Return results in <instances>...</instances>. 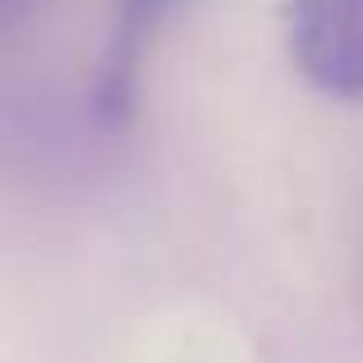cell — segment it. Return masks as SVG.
Here are the masks:
<instances>
[{"label": "cell", "mask_w": 363, "mask_h": 363, "mask_svg": "<svg viewBox=\"0 0 363 363\" xmlns=\"http://www.w3.org/2000/svg\"><path fill=\"white\" fill-rule=\"evenodd\" d=\"M285 42L318 92L363 101V0H290Z\"/></svg>", "instance_id": "6da1fadb"}, {"label": "cell", "mask_w": 363, "mask_h": 363, "mask_svg": "<svg viewBox=\"0 0 363 363\" xmlns=\"http://www.w3.org/2000/svg\"><path fill=\"white\" fill-rule=\"evenodd\" d=\"M175 9L179 0H116V28H111L106 51H101L97 88H92V106H97L101 124H124L133 116L143 55Z\"/></svg>", "instance_id": "7a4b0ae2"}, {"label": "cell", "mask_w": 363, "mask_h": 363, "mask_svg": "<svg viewBox=\"0 0 363 363\" xmlns=\"http://www.w3.org/2000/svg\"><path fill=\"white\" fill-rule=\"evenodd\" d=\"M18 5H23V0H5V9H18Z\"/></svg>", "instance_id": "3957f363"}]
</instances>
